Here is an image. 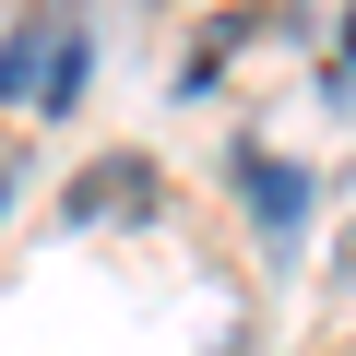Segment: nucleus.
<instances>
[{"mask_svg": "<svg viewBox=\"0 0 356 356\" xmlns=\"http://www.w3.org/2000/svg\"><path fill=\"white\" fill-rule=\"evenodd\" d=\"M83 72H95V36L60 13V48H48V72H36V119H72V107H83Z\"/></svg>", "mask_w": 356, "mask_h": 356, "instance_id": "3", "label": "nucleus"}, {"mask_svg": "<svg viewBox=\"0 0 356 356\" xmlns=\"http://www.w3.org/2000/svg\"><path fill=\"white\" fill-rule=\"evenodd\" d=\"M48 48H60V13H36V24H13V36H0V107H13V95H36Z\"/></svg>", "mask_w": 356, "mask_h": 356, "instance_id": "4", "label": "nucleus"}, {"mask_svg": "<svg viewBox=\"0 0 356 356\" xmlns=\"http://www.w3.org/2000/svg\"><path fill=\"white\" fill-rule=\"evenodd\" d=\"M344 273H356V238H344Z\"/></svg>", "mask_w": 356, "mask_h": 356, "instance_id": "6", "label": "nucleus"}, {"mask_svg": "<svg viewBox=\"0 0 356 356\" xmlns=\"http://www.w3.org/2000/svg\"><path fill=\"white\" fill-rule=\"evenodd\" d=\"M0 202H13V166H0Z\"/></svg>", "mask_w": 356, "mask_h": 356, "instance_id": "5", "label": "nucleus"}, {"mask_svg": "<svg viewBox=\"0 0 356 356\" xmlns=\"http://www.w3.org/2000/svg\"><path fill=\"white\" fill-rule=\"evenodd\" d=\"M238 178H250V214H261V238H285V226L309 214V166H273V154H238Z\"/></svg>", "mask_w": 356, "mask_h": 356, "instance_id": "2", "label": "nucleus"}, {"mask_svg": "<svg viewBox=\"0 0 356 356\" xmlns=\"http://www.w3.org/2000/svg\"><path fill=\"white\" fill-rule=\"evenodd\" d=\"M154 202H166V166L154 154H95L72 178V214L83 226H154Z\"/></svg>", "mask_w": 356, "mask_h": 356, "instance_id": "1", "label": "nucleus"}]
</instances>
